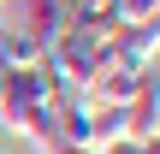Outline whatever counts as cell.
<instances>
[{
	"label": "cell",
	"mask_w": 160,
	"mask_h": 154,
	"mask_svg": "<svg viewBox=\"0 0 160 154\" xmlns=\"http://www.w3.org/2000/svg\"><path fill=\"white\" fill-rule=\"evenodd\" d=\"M137 89H142V71H131V65H119V59L107 53L101 71H95V83L83 89V101H89V107H131Z\"/></svg>",
	"instance_id": "6da1fadb"
},
{
	"label": "cell",
	"mask_w": 160,
	"mask_h": 154,
	"mask_svg": "<svg viewBox=\"0 0 160 154\" xmlns=\"http://www.w3.org/2000/svg\"><path fill=\"white\" fill-rule=\"evenodd\" d=\"M42 53H48V47H42L24 24H0V71H6V77H12V71H36Z\"/></svg>",
	"instance_id": "7a4b0ae2"
},
{
	"label": "cell",
	"mask_w": 160,
	"mask_h": 154,
	"mask_svg": "<svg viewBox=\"0 0 160 154\" xmlns=\"http://www.w3.org/2000/svg\"><path fill=\"white\" fill-rule=\"evenodd\" d=\"M18 6H24V30H30L42 47H53V42L65 36V24H71V18H65V0H18Z\"/></svg>",
	"instance_id": "3957f363"
},
{
	"label": "cell",
	"mask_w": 160,
	"mask_h": 154,
	"mask_svg": "<svg viewBox=\"0 0 160 154\" xmlns=\"http://www.w3.org/2000/svg\"><path fill=\"white\" fill-rule=\"evenodd\" d=\"M125 119H131V142L160 137V95H154V89H137V101L125 107Z\"/></svg>",
	"instance_id": "277c9868"
},
{
	"label": "cell",
	"mask_w": 160,
	"mask_h": 154,
	"mask_svg": "<svg viewBox=\"0 0 160 154\" xmlns=\"http://www.w3.org/2000/svg\"><path fill=\"white\" fill-rule=\"evenodd\" d=\"M119 24H154L160 18V0H113Z\"/></svg>",
	"instance_id": "5b68a950"
},
{
	"label": "cell",
	"mask_w": 160,
	"mask_h": 154,
	"mask_svg": "<svg viewBox=\"0 0 160 154\" xmlns=\"http://www.w3.org/2000/svg\"><path fill=\"white\" fill-rule=\"evenodd\" d=\"M142 89H154V95H160V47H154V59L142 65Z\"/></svg>",
	"instance_id": "8992f818"
},
{
	"label": "cell",
	"mask_w": 160,
	"mask_h": 154,
	"mask_svg": "<svg viewBox=\"0 0 160 154\" xmlns=\"http://www.w3.org/2000/svg\"><path fill=\"white\" fill-rule=\"evenodd\" d=\"M42 154H101V148H77V142H36Z\"/></svg>",
	"instance_id": "52a82bcc"
},
{
	"label": "cell",
	"mask_w": 160,
	"mask_h": 154,
	"mask_svg": "<svg viewBox=\"0 0 160 154\" xmlns=\"http://www.w3.org/2000/svg\"><path fill=\"white\" fill-rule=\"evenodd\" d=\"M101 154H142V142H131V137H125V142H113V148H101Z\"/></svg>",
	"instance_id": "ba28073f"
},
{
	"label": "cell",
	"mask_w": 160,
	"mask_h": 154,
	"mask_svg": "<svg viewBox=\"0 0 160 154\" xmlns=\"http://www.w3.org/2000/svg\"><path fill=\"white\" fill-rule=\"evenodd\" d=\"M0 24H6V0H0Z\"/></svg>",
	"instance_id": "9c48e42d"
},
{
	"label": "cell",
	"mask_w": 160,
	"mask_h": 154,
	"mask_svg": "<svg viewBox=\"0 0 160 154\" xmlns=\"http://www.w3.org/2000/svg\"><path fill=\"white\" fill-rule=\"evenodd\" d=\"M0 89H6V71H0Z\"/></svg>",
	"instance_id": "30bf717a"
}]
</instances>
